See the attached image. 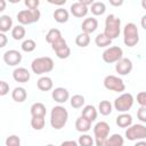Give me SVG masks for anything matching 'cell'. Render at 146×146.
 I'll list each match as a JSON object with an SVG mask.
<instances>
[{
  "label": "cell",
  "mask_w": 146,
  "mask_h": 146,
  "mask_svg": "<svg viewBox=\"0 0 146 146\" xmlns=\"http://www.w3.org/2000/svg\"><path fill=\"white\" fill-rule=\"evenodd\" d=\"M67 120H68V112L64 106L57 105V106H54L51 108V112H50V124H51V127L54 129L60 130L62 128L65 127Z\"/></svg>",
  "instance_id": "1"
},
{
  "label": "cell",
  "mask_w": 146,
  "mask_h": 146,
  "mask_svg": "<svg viewBox=\"0 0 146 146\" xmlns=\"http://www.w3.org/2000/svg\"><path fill=\"white\" fill-rule=\"evenodd\" d=\"M121 33V19L114 14H110L105 19L104 34L111 40L116 39Z\"/></svg>",
  "instance_id": "2"
},
{
  "label": "cell",
  "mask_w": 146,
  "mask_h": 146,
  "mask_svg": "<svg viewBox=\"0 0 146 146\" xmlns=\"http://www.w3.org/2000/svg\"><path fill=\"white\" fill-rule=\"evenodd\" d=\"M54 60L52 58L44 56V57H38L32 60L31 63V70L33 73L41 75L43 73H49L54 70Z\"/></svg>",
  "instance_id": "3"
},
{
  "label": "cell",
  "mask_w": 146,
  "mask_h": 146,
  "mask_svg": "<svg viewBox=\"0 0 146 146\" xmlns=\"http://www.w3.org/2000/svg\"><path fill=\"white\" fill-rule=\"evenodd\" d=\"M123 42L127 47L132 48L139 42V32L135 23H127L123 29Z\"/></svg>",
  "instance_id": "4"
},
{
  "label": "cell",
  "mask_w": 146,
  "mask_h": 146,
  "mask_svg": "<svg viewBox=\"0 0 146 146\" xmlns=\"http://www.w3.org/2000/svg\"><path fill=\"white\" fill-rule=\"evenodd\" d=\"M110 124L105 121L97 122L94 127V136H95V144L96 146H105L106 139L110 137Z\"/></svg>",
  "instance_id": "5"
},
{
  "label": "cell",
  "mask_w": 146,
  "mask_h": 146,
  "mask_svg": "<svg viewBox=\"0 0 146 146\" xmlns=\"http://www.w3.org/2000/svg\"><path fill=\"white\" fill-rule=\"evenodd\" d=\"M135 103V98L130 92H123L114 100V108L120 113H128V111L132 107Z\"/></svg>",
  "instance_id": "6"
},
{
  "label": "cell",
  "mask_w": 146,
  "mask_h": 146,
  "mask_svg": "<svg viewBox=\"0 0 146 146\" xmlns=\"http://www.w3.org/2000/svg\"><path fill=\"white\" fill-rule=\"evenodd\" d=\"M41 17V13L39 9L35 10H31V9H23L21 11H18V14L16 15V18L18 21V23L21 25H30L33 23H36Z\"/></svg>",
  "instance_id": "7"
},
{
  "label": "cell",
  "mask_w": 146,
  "mask_h": 146,
  "mask_svg": "<svg viewBox=\"0 0 146 146\" xmlns=\"http://www.w3.org/2000/svg\"><path fill=\"white\" fill-rule=\"evenodd\" d=\"M124 136L128 140L130 141H138V140H144L146 138V125L141 123L132 124L129 128H127Z\"/></svg>",
  "instance_id": "8"
},
{
  "label": "cell",
  "mask_w": 146,
  "mask_h": 146,
  "mask_svg": "<svg viewBox=\"0 0 146 146\" xmlns=\"http://www.w3.org/2000/svg\"><path fill=\"white\" fill-rule=\"evenodd\" d=\"M103 83L107 90H111L114 92H123L125 90V84L123 80L116 75H112V74L106 75L104 78Z\"/></svg>",
  "instance_id": "9"
},
{
  "label": "cell",
  "mask_w": 146,
  "mask_h": 146,
  "mask_svg": "<svg viewBox=\"0 0 146 146\" xmlns=\"http://www.w3.org/2000/svg\"><path fill=\"white\" fill-rule=\"evenodd\" d=\"M102 58L105 63L107 64H112V63H117L120 59L123 58V50L121 47L119 46H112L108 47L104 50Z\"/></svg>",
  "instance_id": "10"
},
{
  "label": "cell",
  "mask_w": 146,
  "mask_h": 146,
  "mask_svg": "<svg viewBox=\"0 0 146 146\" xmlns=\"http://www.w3.org/2000/svg\"><path fill=\"white\" fill-rule=\"evenodd\" d=\"M3 62L8 65V66H16L18 65L21 62H22V54L18 51V50H15V49H10V50H7L3 56Z\"/></svg>",
  "instance_id": "11"
},
{
  "label": "cell",
  "mask_w": 146,
  "mask_h": 146,
  "mask_svg": "<svg viewBox=\"0 0 146 146\" xmlns=\"http://www.w3.org/2000/svg\"><path fill=\"white\" fill-rule=\"evenodd\" d=\"M132 67L133 65H132L131 59L125 58V57H123L115 64V71L116 73H119V75H128L132 71Z\"/></svg>",
  "instance_id": "12"
},
{
  "label": "cell",
  "mask_w": 146,
  "mask_h": 146,
  "mask_svg": "<svg viewBox=\"0 0 146 146\" xmlns=\"http://www.w3.org/2000/svg\"><path fill=\"white\" fill-rule=\"evenodd\" d=\"M51 97H52V99L56 103H58V104H65L70 99V92H68V90L66 88L58 87V88H55L51 91Z\"/></svg>",
  "instance_id": "13"
},
{
  "label": "cell",
  "mask_w": 146,
  "mask_h": 146,
  "mask_svg": "<svg viewBox=\"0 0 146 146\" xmlns=\"http://www.w3.org/2000/svg\"><path fill=\"white\" fill-rule=\"evenodd\" d=\"M89 10H90V9H89L87 6H84L82 2H80V1L73 2V3L71 5V7H70L71 14H72L74 17H76V18H82V17L87 16V14H88Z\"/></svg>",
  "instance_id": "14"
},
{
  "label": "cell",
  "mask_w": 146,
  "mask_h": 146,
  "mask_svg": "<svg viewBox=\"0 0 146 146\" xmlns=\"http://www.w3.org/2000/svg\"><path fill=\"white\" fill-rule=\"evenodd\" d=\"M30 78H31V74H30L29 70L25 67H16L13 71V79L16 82L26 83V82H29Z\"/></svg>",
  "instance_id": "15"
},
{
  "label": "cell",
  "mask_w": 146,
  "mask_h": 146,
  "mask_svg": "<svg viewBox=\"0 0 146 146\" xmlns=\"http://www.w3.org/2000/svg\"><path fill=\"white\" fill-rule=\"evenodd\" d=\"M97 27H98V21H97V18H95V17H88V18H86L83 22H82V24H81V30H82V32L83 33H87V34H91V33H94L96 30H97Z\"/></svg>",
  "instance_id": "16"
},
{
  "label": "cell",
  "mask_w": 146,
  "mask_h": 146,
  "mask_svg": "<svg viewBox=\"0 0 146 146\" xmlns=\"http://www.w3.org/2000/svg\"><path fill=\"white\" fill-rule=\"evenodd\" d=\"M91 123H92V122H90L89 120H87L86 117H83V116L81 115V116H79V117L76 119V121H75V129H76V131H79V132L86 133V132H88V131L91 129Z\"/></svg>",
  "instance_id": "17"
},
{
  "label": "cell",
  "mask_w": 146,
  "mask_h": 146,
  "mask_svg": "<svg viewBox=\"0 0 146 146\" xmlns=\"http://www.w3.org/2000/svg\"><path fill=\"white\" fill-rule=\"evenodd\" d=\"M116 125L120 128H129L132 125V116L128 113H121L116 116Z\"/></svg>",
  "instance_id": "18"
},
{
  "label": "cell",
  "mask_w": 146,
  "mask_h": 146,
  "mask_svg": "<svg viewBox=\"0 0 146 146\" xmlns=\"http://www.w3.org/2000/svg\"><path fill=\"white\" fill-rule=\"evenodd\" d=\"M36 87L39 90L41 91H49L52 89L54 87V82L52 79L49 76H41L38 81H36Z\"/></svg>",
  "instance_id": "19"
},
{
  "label": "cell",
  "mask_w": 146,
  "mask_h": 146,
  "mask_svg": "<svg viewBox=\"0 0 146 146\" xmlns=\"http://www.w3.org/2000/svg\"><path fill=\"white\" fill-rule=\"evenodd\" d=\"M11 98L16 103H23V102H25L26 98H27V91H26V89L23 88V87H16L11 91Z\"/></svg>",
  "instance_id": "20"
},
{
  "label": "cell",
  "mask_w": 146,
  "mask_h": 146,
  "mask_svg": "<svg viewBox=\"0 0 146 146\" xmlns=\"http://www.w3.org/2000/svg\"><path fill=\"white\" fill-rule=\"evenodd\" d=\"M55 21L59 24H63V23H66L70 18V13L64 9V8H58V9H55L54 14H52Z\"/></svg>",
  "instance_id": "21"
},
{
  "label": "cell",
  "mask_w": 146,
  "mask_h": 146,
  "mask_svg": "<svg viewBox=\"0 0 146 146\" xmlns=\"http://www.w3.org/2000/svg\"><path fill=\"white\" fill-rule=\"evenodd\" d=\"M81 115L87 120H89L90 122H94L97 119V110L94 105H86L82 110Z\"/></svg>",
  "instance_id": "22"
},
{
  "label": "cell",
  "mask_w": 146,
  "mask_h": 146,
  "mask_svg": "<svg viewBox=\"0 0 146 146\" xmlns=\"http://www.w3.org/2000/svg\"><path fill=\"white\" fill-rule=\"evenodd\" d=\"M13 19L9 15H1L0 16V32L6 33L9 30H13Z\"/></svg>",
  "instance_id": "23"
},
{
  "label": "cell",
  "mask_w": 146,
  "mask_h": 146,
  "mask_svg": "<svg viewBox=\"0 0 146 146\" xmlns=\"http://www.w3.org/2000/svg\"><path fill=\"white\" fill-rule=\"evenodd\" d=\"M30 112H31L32 116H46L47 108H46V106L42 103L36 102V103L32 104V106L30 108Z\"/></svg>",
  "instance_id": "24"
},
{
  "label": "cell",
  "mask_w": 146,
  "mask_h": 146,
  "mask_svg": "<svg viewBox=\"0 0 146 146\" xmlns=\"http://www.w3.org/2000/svg\"><path fill=\"white\" fill-rule=\"evenodd\" d=\"M123 145H124V138L120 133H113L105 141V146H123Z\"/></svg>",
  "instance_id": "25"
},
{
  "label": "cell",
  "mask_w": 146,
  "mask_h": 146,
  "mask_svg": "<svg viewBox=\"0 0 146 146\" xmlns=\"http://www.w3.org/2000/svg\"><path fill=\"white\" fill-rule=\"evenodd\" d=\"M90 11L95 16H102L106 11V6L102 1H94V3L90 6Z\"/></svg>",
  "instance_id": "26"
},
{
  "label": "cell",
  "mask_w": 146,
  "mask_h": 146,
  "mask_svg": "<svg viewBox=\"0 0 146 146\" xmlns=\"http://www.w3.org/2000/svg\"><path fill=\"white\" fill-rule=\"evenodd\" d=\"M95 43L98 48H108L112 43V40L108 36H106L103 32V33L97 34V36L95 38Z\"/></svg>",
  "instance_id": "27"
},
{
  "label": "cell",
  "mask_w": 146,
  "mask_h": 146,
  "mask_svg": "<svg viewBox=\"0 0 146 146\" xmlns=\"http://www.w3.org/2000/svg\"><path fill=\"white\" fill-rule=\"evenodd\" d=\"M113 111V105L110 100H100L99 104H98V112L104 115V116H107L112 113Z\"/></svg>",
  "instance_id": "28"
},
{
  "label": "cell",
  "mask_w": 146,
  "mask_h": 146,
  "mask_svg": "<svg viewBox=\"0 0 146 146\" xmlns=\"http://www.w3.org/2000/svg\"><path fill=\"white\" fill-rule=\"evenodd\" d=\"M25 34H26V30H25V27H24L23 25H21V24L14 26L13 30H11V36H13L14 40H17V41L23 40V39L25 38Z\"/></svg>",
  "instance_id": "29"
},
{
  "label": "cell",
  "mask_w": 146,
  "mask_h": 146,
  "mask_svg": "<svg viewBox=\"0 0 146 146\" xmlns=\"http://www.w3.org/2000/svg\"><path fill=\"white\" fill-rule=\"evenodd\" d=\"M60 38H63V36H62V32L58 29H50L46 34V41L49 44H52L55 41H57Z\"/></svg>",
  "instance_id": "30"
},
{
  "label": "cell",
  "mask_w": 146,
  "mask_h": 146,
  "mask_svg": "<svg viewBox=\"0 0 146 146\" xmlns=\"http://www.w3.org/2000/svg\"><path fill=\"white\" fill-rule=\"evenodd\" d=\"M46 116H32L31 119V127L34 130H42L46 125Z\"/></svg>",
  "instance_id": "31"
},
{
  "label": "cell",
  "mask_w": 146,
  "mask_h": 146,
  "mask_svg": "<svg viewBox=\"0 0 146 146\" xmlns=\"http://www.w3.org/2000/svg\"><path fill=\"white\" fill-rule=\"evenodd\" d=\"M75 43H76V46H79L81 48L88 47L89 43H90V36H89V34L83 33V32L80 33V34H78L76 38H75Z\"/></svg>",
  "instance_id": "32"
},
{
  "label": "cell",
  "mask_w": 146,
  "mask_h": 146,
  "mask_svg": "<svg viewBox=\"0 0 146 146\" xmlns=\"http://www.w3.org/2000/svg\"><path fill=\"white\" fill-rule=\"evenodd\" d=\"M84 102H86L84 97L82 95H79V94L73 95L70 99V104L73 108H81L84 105Z\"/></svg>",
  "instance_id": "33"
},
{
  "label": "cell",
  "mask_w": 146,
  "mask_h": 146,
  "mask_svg": "<svg viewBox=\"0 0 146 146\" xmlns=\"http://www.w3.org/2000/svg\"><path fill=\"white\" fill-rule=\"evenodd\" d=\"M78 144L79 146H94L95 139L88 133H82L78 139Z\"/></svg>",
  "instance_id": "34"
},
{
  "label": "cell",
  "mask_w": 146,
  "mask_h": 146,
  "mask_svg": "<svg viewBox=\"0 0 146 146\" xmlns=\"http://www.w3.org/2000/svg\"><path fill=\"white\" fill-rule=\"evenodd\" d=\"M21 48H22V50L25 51V52H32V51L36 48V43H35V41L32 40V39H26V40H24V41L22 42Z\"/></svg>",
  "instance_id": "35"
},
{
  "label": "cell",
  "mask_w": 146,
  "mask_h": 146,
  "mask_svg": "<svg viewBox=\"0 0 146 146\" xmlns=\"http://www.w3.org/2000/svg\"><path fill=\"white\" fill-rule=\"evenodd\" d=\"M55 54H56V56H57L59 59H66V58H68L70 55H71V49H70V47L66 44V46H64V47H62V48L55 50Z\"/></svg>",
  "instance_id": "36"
},
{
  "label": "cell",
  "mask_w": 146,
  "mask_h": 146,
  "mask_svg": "<svg viewBox=\"0 0 146 146\" xmlns=\"http://www.w3.org/2000/svg\"><path fill=\"white\" fill-rule=\"evenodd\" d=\"M6 146H21V138L16 135H10L6 139Z\"/></svg>",
  "instance_id": "37"
},
{
  "label": "cell",
  "mask_w": 146,
  "mask_h": 146,
  "mask_svg": "<svg viewBox=\"0 0 146 146\" xmlns=\"http://www.w3.org/2000/svg\"><path fill=\"white\" fill-rule=\"evenodd\" d=\"M24 3H25V6L27 7V9L35 10V9H38V7H39L40 1H39V0H25Z\"/></svg>",
  "instance_id": "38"
},
{
  "label": "cell",
  "mask_w": 146,
  "mask_h": 146,
  "mask_svg": "<svg viewBox=\"0 0 146 146\" xmlns=\"http://www.w3.org/2000/svg\"><path fill=\"white\" fill-rule=\"evenodd\" d=\"M137 117L140 122L143 123H146V107H143L140 106L137 111Z\"/></svg>",
  "instance_id": "39"
},
{
  "label": "cell",
  "mask_w": 146,
  "mask_h": 146,
  "mask_svg": "<svg viewBox=\"0 0 146 146\" xmlns=\"http://www.w3.org/2000/svg\"><path fill=\"white\" fill-rule=\"evenodd\" d=\"M67 43H66V40L64 39V38H60V39H58L57 41H55L52 44H51V48H52V50L55 51V50H57V49H59V48H62V47H64V46H66Z\"/></svg>",
  "instance_id": "40"
},
{
  "label": "cell",
  "mask_w": 146,
  "mask_h": 146,
  "mask_svg": "<svg viewBox=\"0 0 146 146\" xmlns=\"http://www.w3.org/2000/svg\"><path fill=\"white\" fill-rule=\"evenodd\" d=\"M137 103L143 106V107H146V91H140L138 95H137Z\"/></svg>",
  "instance_id": "41"
},
{
  "label": "cell",
  "mask_w": 146,
  "mask_h": 146,
  "mask_svg": "<svg viewBox=\"0 0 146 146\" xmlns=\"http://www.w3.org/2000/svg\"><path fill=\"white\" fill-rule=\"evenodd\" d=\"M8 92H9V84L6 81L1 80L0 81V96H6Z\"/></svg>",
  "instance_id": "42"
},
{
  "label": "cell",
  "mask_w": 146,
  "mask_h": 146,
  "mask_svg": "<svg viewBox=\"0 0 146 146\" xmlns=\"http://www.w3.org/2000/svg\"><path fill=\"white\" fill-rule=\"evenodd\" d=\"M7 41H8L7 35H6L5 33H1V32H0V48H3V47L7 44Z\"/></svg>",
  "instance_id": "43"
},
{
  "label": "cell",
  "mask_w": 146,
  "mask_h": 146,
  "mask_svg": "<svg viewBox=\"0 0 146 146\" xmlns=\"http://www.w3.org/2000/svg\"><path fill=\"white\" fill-rule=\"evenodd\" d=\"M60 146H79V144L75 140H65L60 144Z\"/></svg>",
  "instance_id": "44"
},
{
  "label": "cell",
  "mask_w": 146,
  "mask_h": 146,
  "mask_svg": "<svg viewBox=\"0 0 146 146\" xmlns=\"http://www.w3.org/2000/svg\"><path fill=\"white\" fill-rule=\"evenodd\" d=\"M110 5L114 6V7H120L123 5V1L122 0H119V1H115V0H110Z\"/></svg>",
  "instance_id": "45"
},
{
  "label": "cell",
  "mask_w": 146,
  "mask_h": 146,
  "mask_svg": "<svg viewBox=\"0 0 146 146\" xmlns=\"http://www.w3.org/2000/svg\"><path fill=\"white\" fill-rule=\"evenodd\" d=\"M140 25H141V27H143L144 30H146V15H144V16L141 17V19H140Z\"/></svg>",
  "instance_id": "46"
},
{
  "label": "cell",
  "mask_w": 146,
  "mask_h": 146,
  "mask_svg": "<svg viewBox=\"0 0 146 146\" xmlns=\"http://www.w3.org/2000/svg\"><path fill=\"white\" fill-rule=\"evenodd\" d=\"M133 146H146V141L145 140H138Z\"/></svg>",
  "instance_id": "47"
},
{
  "label": "cell",
  "mask_w": 146,
  "mask_h": 146,
  "mask_svg": "<svg viewBox=\"0 0 146 146\" xmlns=\"http://www.w3.org/2000/svg\"><path fill=\"white\" fill-rule=\"evenodd\" d=\"M5 7H6V1H5V0H1V8H0V11L5 10Z\"/></svg>",
  "instance_id": "48"
},
{
  "label": "cell",
  "mask_w": 146,
  "mask_h": 146,
  "mask_svg": "<svg viewBox=\"0 0 146 146\" xmlns=\"http://www.w3.org/2000/svg\"><path fill=\"white\" fill-rule=\"evenodd\" d=\"M141 7H143L144 9H146V0H143V1H141Z\"/></svg>",
  "instance_id": "49"
},
{
  "label": "cell",
  "mask_w": 146,
  "mask_h": 146,
  "mask_svg": "<svg viewBox=\"0 0 146 146\" xmlns=\"http://www.w3.org/2000/svg\"><path fill=\"white\" fill-rule=\"evenodd\" d=\"M46 146H55L54 144H48V145H46Z\"/></svg>",
  "instance_id": "50"
}]
</instances>
